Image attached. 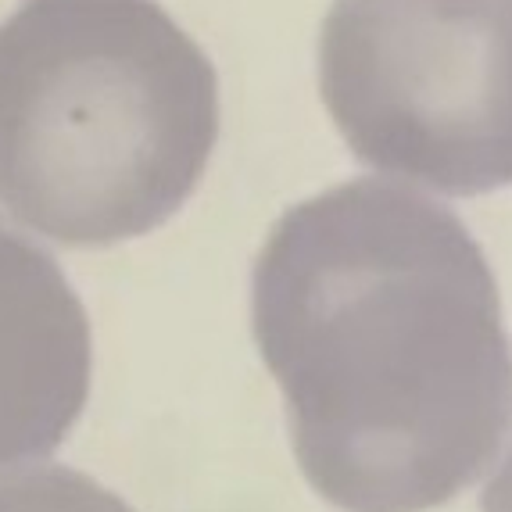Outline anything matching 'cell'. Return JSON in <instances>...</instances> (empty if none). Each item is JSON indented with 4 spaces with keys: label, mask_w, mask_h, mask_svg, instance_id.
<instances>
[{
    "label": "cell",
    "mask_w": 512,
    "mask_h": 512,
    "mask_svg": "<svg viewBox=\"0 0 512 512\" xmlns=\"http://www.w3.org/2000/svg\"><path fill=\"white\" fill-rule=\"evenodd\" d=\"M90 319L58 258L0 219V470L65 444L90 398Z\"/></svg>",
    "instance_id": "cell-4"
},
{
    "label": "cell",
    "mask_w": 512,
    "mask_h": 512,
    "mask_svg": "<svg viewBox=\"0 0 512 512\" xmlns=\"http://www.w3.org/2000/svg\"><path fill=\"white\" fill-rule=\"evenodd\" d=\"M251 326L301 473L333 509H437L512 430L491 262L452 208L402 183L287 208L255 258Z\"/></svg>",
    "instance_id": "cell-1"
},
{
    "label": "cell",
    "mask_w": 512,
    "mask_h": 512,
    "mask_svg": "<svg viewBox=\"0 0 512 512\" xmlns=\"http://www.w3.org/2000/svg\"><path fill=\"white\" fill-rule=\"evenodd\" d=\"M480 509L484 512H512V448L502 459L498 473L487 480L484 495H480Z\"/></svg>",
    "instance_id": "cell-6"
},
{
    "label": "cell",
    "mask_w": 512,
    "mask_h": 512,
    "mask_svg": "<svg viewBox=\"0 0 512 512\" xmlns=\"http://www.w3.org/2000/svg\"><path fill=\"white\" fill-rule=\"evenodd\" d=\"M0 512H137L115 491L69 466L0 473Z\"/></svg>",
    "instance_id": "cell-5"
},
{
    "label": "cell",
    "mask_w": 512,
    "mask_h": 512,
    "mask_svg": "<svg viewBox=\"0 0 512 512\" xmlns=\"http://www.w3.org/2000/svg\"><path fill=\"white\" fill-rule=\"evenodd\" d=\"M319 94L369 169L448 197L512 187V0H333Z\"/></svg>",
    "instance_id": "cell-3"
},
{
    "label": "cell",
    "mask_w": 512,
    "mask_h": 512,
    "mask_svg": "<svg viewBox=\"0 0 512 512\" xmlns=\"http://www.w3.org/2000/svg\"><path fill=\"white\" fill-rule=\"evenodd\" d=\"M219 140V79L158 0H22L0 22V208L61 248L180 212Z\"/></svg>",
    "instance_id": "cell-2"
}]
</instances>
